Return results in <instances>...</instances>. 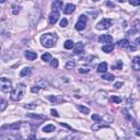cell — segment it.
Instances as JSON below:
<instances>
[{"label":"cell","mask_w":140,"mask_h":140,"mask_svg":"<svg viewBox=\"0 0 140 140\" xmlns=\"http://www.w3.org/2000/svg\"><path fill=\"white\" fill-rule=\"evenodd\" d=\"M41 42H42V45L46 48L54 47L57 42V35L53 34V33H46L44 35H42Z\"/></svg>","instance_id":"cell-1"},{"label":"cell","mask_w":140,"mask_h":140,"mask_svg":"<svg viewBox=\"0 0 140 140\" xmlns=\"http://www.w3.org/2000/svg\"><path fill=\"white\" fill-rule=\"evenodd\" d=\"M24 93H25V86L24 84H18V86L11 91V100L12 101H21L22 97L24 96Z\"/></svg>","instance_id":"cell-2"},{"label":"cell","mask_w":140,"mask_h":140,"mask_svg":"<svg viewBox=\"0 0 140 140\" xmlns=\"http://www.w3.org/2000/svg\"><path fill=\"white\" fill-rule=\"evenodd\" d=\"M12 90V82L8 78H0V91L8 93Z\"/></svg>","instance_id":"cell-3"},{"label":"cell","mask_w":140,"mask_h":140,"mask_svg":"<svg viewBox=\"0 0 140 140\" xmlns=\"http://www.w3.org/2000/svg\"><path fill=\"white\" fill-rule=\"evenodd\" d=\"M87 21H88V18L84 14L79 16V21L76 24V30L77 31H83V30L86 29V26H87Z\"/></svg>","instance_id":"cell-4"},{"label":"cell","mask_w":140,"mask_h":140,"mask_svg":"<svg viewBox=\"0 0 140 140\" xmlns=\"http://www.w3.org/2000/svg\"><path fill=\"white\" fill-rule=\"evenodd\" d=\"M109 26H112V20H109V19H103L96 24L97 30H106Z\"/></svg>","instance_id":"cell-5"},{"label":"cell","mask_w":140,"mask_h":140,"mask_svg":"<svg viewBox=\"0 0 140 140\" xmlns=\"http://www.w3.org/2000/svg\"><path fill=\"white\" fill-rule=\"evenodd\" d=\"M22 125V121H19V123H14L11 125H4L1 127V129H7V130H16L19 129Z\"/></svg>","instance_id":"cell-6"},{"label":"cell","mask_w":140,"mask_h":140,"mask_svg":"<svg viewBox=\"0 0 140 140\" xmlns=\"http://www.w3.org/2000/svg\"><path fill=\"white\" fill-rule=\"evenodd\" d=\"M76 10V5L75 4H72V3H67L65 5V8H64V13L65 14H71V13H74Z\"/></svg>","instance_id":"cell-7"},{"label":"cell","mask_w":140,"mask_h":140,"mask_svg":"<svg viewBox=\"0 0 140 140\" xmlns=\"http://www.w3.org/2000/svg\"><path fill=\"white\" fill-rule=\"evenodd\" d=\"M58 19H59V12L53 10L51 12V14H49V22H51V24H55L58 21Z\"/></svg>","instance_id":"cell-8"},{"label":"cell","mask_w":140,"mask_h":140,"mask_svg":"<svg viewBox=\"0 0 140 140\" xmlns=\"http://www.w3.org/2000/svg\"><path fill=\"white\" fill-rule=\"evenodd\" d=\"M132 69L136 71L140 70V57L139 56H136L132 59Z\"/></svg>","instance_id":"cell-9"},{"label":"cell","mask_w":140,"mask_h":140,"mask_svg":"<svg viewBox=\"0 0 140 140\" xmlns=\"http://www.w3.org/2000/svg\"><path fill=\"white\" fill-rule=\"evenodd\" d=\"M63 0H55V1L53 2V4H52V8H53V10H55V11H59L60 9L63 8Z\"/></svg>","instance_id":"cell-10"},{"label":"cell","mask_w":140,"mask_h":140,"mask_svg":"<svg viewBox=\"0 0 140 140\" xmlns=\"http://www.w3.org/2000/svg\"><path fill=\"white\" fill-rule=\"evenodd\" d=\"M24 56H25L26 59H29V60H35L37 58V54L34 53V52H31V51H26L24 53Z\"/></svg>","instance_id":"cell-11"},{"label":"cell","mask_w":140,"mask_h":140,"mask_svg":"<svg viewBox=\"0 0 140 140\" xmlns=\"http://www.w3.org/2000/svg\"><path fill=\"white\" fill-rule=\"evenodd\" d=\"M117 46L119 48H127V47L130 46V43H129L128 40H120L117 43Z\"/></svg>","instance_id":"cell-12"},{"label":"cell","mask_w":140,"mask_h":140,"mask_svg":"<svg viewBox=\"0 0 140 140\" xmlns=\"http://www.w3.org/2000/svg\"><path fill=\"white\" fill-rule=\"evenodd\" d=\"M113 41V37L111 35H101L99 37V42H104V43H111Z\"/></svg>","instance_id":"cell-13"},{"label":"cell","mask_w":140,"mask_h":140,"mask_svg":"<svg viewBox=\"0 0 140 140\" xmlns=\"http://www.w3.org/2000/svg\"><path fill=\"white\" fill-rule=\"evenodd\" d=\"M83 48H84V45L83 43H78L75 47V54H82L83 53Z\"/></svg>","instance_id":"cell-14"},{"label":"cell","mask_w":140,"mask_h":140,"mask_svg":"<svg viewBox=\"0 0 140 140\" xmlns=\"http://www.w3.org/2000/svg\"><path fill=\"white\" fill-rule=\"evenodd\" d=\"M107 70V64L106 63H101L99 65V67H97V71L99 72H102V74H104V72H106Z\"/></svg>","instance_id":"cell-15"},{"label":"cell","mask_w":140,"mask_h":140,"mask_svg":"<svg viewBox=\"0 0 140 140\" xmlns=\"http://www.w3.org/2000/svg\"><path fill=\"white\" fill-rule=\"evenodd\" d=\"M114 49V45L113 44H106V45H104L102 47V51L104 52V53H111L112 51Z\"/></svg>","instance_id":"cell-16"},{"label":"cell","mask_w":140,"mask_h":140,"mask_svg":"<svg viewBox=\"0 0 140 140\" xmlns=\"http://www.w3.org/2000/svg\"><path fill=\"white\" fill-rule=\"evenodd\" d=\"M32 72V68H30V67H26V68H24L23 70H21V72H20V76L21 77H26V76H29L30 74Z\"/></svg>","instance_id":"cell-17"},{"label":"cell","mask_w":140,"mask_h":140,"mask_svg":"<svg viewBox=\"0 0 140 140\" xmlns=\"http://www.w3.org/2000/svg\"><path fill=\"white\" fill-rule=\"evenodd\" d=\"M65 48L66 49H68V51H70V49H72V48L75 47V43L72 41H70V40H68V41H66L65 42Z\"/></svg>","instance_id":"cell-18"},{"label":"cell","mask_w":140,"mask_h":140,"mask_svg":"<svg viewBox=\"0 0 140 140\" xmlns=\"http://www.w3.org/2000/svg\"><path fill=\"white\" fill-rule=\"evenodd\" d=\"M42 60H43L44 63H48L52 60V55L49 53H44L42 55Z\"/></svg>","instance_id":"cell-19"},{"label":"cell","mask_w":140,"mask_h":140,"mask_svg":"<svg viewBox=\"0 0 140 140\" xmlns=\"http://www.w3.org/2000/svg\"><path fill=\"white\" fill-rule=\"evenodd\" d=\"M105 127H108V126L104 125V124H95V125H93L92 127H91V129H92L93 131H97V130H100L101 128H105Z\"/></svg>","instance_id":"cell-20"},{"label":"cell","mask_w":140,"mask_h":140,"mask_svg":"<svg viewBox=\"0 0 140 140\" xmlns=\"http://www.w3.org/2000/svg\"><path fill=\"white\" fill-rule=\"evenodd\" d=\"M102 79H104V80H107V81H113L114 80V76L112 74H107V72H104V74L102 75Z\"/></svg>","instance_id":"cell-21"},{"label":"cell","mask_w":140,"mask_h":140,"mask_svg":"<svg viewBox=\"0 0 140 140\" xmlns=\"http://www.w3.org/2000/svg\"><path fill=\"white\" fill-rule=\"evenodd\" d=\"M77 107H78V109H79V111H80L82 114H89V113H90V108L87 107V106H84V105H78Z\"/></svg>","instance_id":"cell-22"},{"label":"cell","mask_w":140,"mask_h":140,"mask_svg":"<svg viewBox=\"0 0 140 140\" xmlns=\"http://www.w3.org/2000/svg\"><path fill=\"white\" fill-rule=\"evenodd\" d=\"M27 117L30 118H34V119H40V120H45V116H41V115H36V114H27Z\"/></svg>","instance_id":"cell-23"},{"label":"cell","mask_w":140,"mask_h":140,"mask_svg":"<svg viewBox=\"0 0 140 140\" xmlns=\"http://www.w3.org/2000/svg\"><path fill=\"white\" fill-rule=\"evenodd\" d=\"M55 130V126L54 125H47L43 128V131L44 132H52Z\"/></svg>","instance_id":"cell-24"},{"label":"cell","mask_w":140,"mask_h":140,"mask_svg":"<svg viewBox=\"0 0 140 140\" xmlns=\"http://www.w3.org/2000/svg\"><path fill=\"white\" fill-rule=\"evenodd\" d=\"M21 7H20V5H12V12H13V14H18V13H20V11H21Z\"/></svg>","instance_id":"cell-25"},{"label":"cell","mask_w":140,"mask_h":140,"mask_svg":"<svg viewBox=\"0 0 140 140\" xmlns=\"http://www.w3.org/2000/svg\"><path fill=\"white\" fill-rule=\"evenodd\" d=\"M7 105H8V102L5 100L0 101V111H4V109L7 108Z\"/></svg>","instance_id":"cell-26"},{"label":"cell","mask_w":140,"mask_h":140,"mask_svg":"<svg viewBox=\"0 0 140 140\" xmlns=\"http://www.w3.org/2000/svg\"><path fill=\"white\" fill-rule=\"evenodd\" d=\"M121 68H123V63L119 61V60L117 61L116 65H113V66H112V69H113V70H115V69H121Z\"/></svg>","instance_id":"cell-27"},{"label":"cell","mask_w":140,"mask_h":140,"mask_svg":"<svg viewBox=\"0 0 140 140\" xmlns=\"http://www.w3.org/2000/svg\"><path fill=\"white\" fill-rule=\"evenodd\" d=\"M92 119L94 121H97V123H101V121H102V117L100 116V115H97V114L92 115Z\"/></svg>","instance_id":"cell-28"},{"label":"cell","mask_w":140,"mask_h":140,"mask_svg":"<svg viewBox=\"0 0 140 140\" xmlns=\"http://www.w3.org/2000/svg\"><path fill=\"white\" fill-rule=\"evenodd\" d=\"M75 66H76L75 61H68L66 64V68L67 69H72V68H75Z\"/></svg>","instance_id":"cell-29"},{"label":"cell","mask_w":140,"mask_h":140,"mask_svg":"<svg viewBox=\"0 0 140 140\" xmlns=\"http://www.w3.org/2000/svg\"><path fill=\"white\" fill-rule=\"evenodd\" d=\"M78 71L80 72V74H88V72L90 71V69L87 68V67H81V68H79Z\"/></svg>","instance_id":"cell-30"},{"label":"cell","mask_w":140,"mask_h":140,"mask_svg":"<svg viewBox=\"0 0 140 140\" xmlns=\"http://www.w3.org/2000/svg\"><path fill=\"white\" fill-rule=\"evenodd\" d=\"M67 24H68V20L67 19H61V21H60V27H66Z\"/></svg>","instance_id":"cell-31"},{"label":"cell","mask_w":140,"mask_h":140,"mask_svg":"<svg viewBox=\"0 0 140 140\" xmlns=\"http://www.w3.org/2000/svg\"><path fill=\"white\" fill-rule=\"evenodd\" d=\"M51 65H52V67H54V68H57L58 67V60L54 58L53 60H51Z\"/></svg>","instance_id":"cell-32"},{"label":"cell","mask_w":140,"mask_h":140,"mask_svg":"<svg viewBox=\"0 0 140 140\" xmlns=\"http://www.w3.org/2000/svg\"><path fill=\"white\" fill-rule=\"evenodd\" d=\"M129 2L131 5H135V7H138L140 4V0H129Z\"/></svg>","instance_id":"cell-33"},{"label":"cell","mask_w":140,"mask_h":140,"mask_svg":"<svg viewBox=\"0 0 140 140\" xmlns=\"http://www.w3.org/2000/svg\"><path fill=\"white\" fill-rule=\"evenodd\" d=\"M38 90H40V87H38V86H34V87L31 88V92H33V93H37V92H38Z\"/></svg>","instance_id":"cell-34"},{"label":"cell","mask_w":140,"mask_h":140,"mask_svg":"<svg viewBox=\"0 0 140 140\" xmlns=\"http://www.w3.org/2000/svg\"><path fill=\"white\" fill-rule=\"evenodd\" d=\"M112 101L115 102V103H120L121 102V99L118 96H112Z\"/></svg>","instance_id":"cell-35"},{"label":"cell","mask_w":140,"mask_h":140,"mask_svg":"<svg viewBox=\"0 0 140 140\" xmlns=\"http://www.w3.org/2000/svg\"><path fill=\"white\" fill-rule=\"evenodd\" d=\"M51 113H52L53 116H55V117H59V114H58V112L56 111V109H52Z\"/></svg>","instance_id":"cell-36"},{"label":"cell","mask_w":140,"mask_h":140,"mask_svg":"<svg viewBox=\"0 0 140 140\" xmlns=\"http://www.w3.org/2000/svg\"><path fill=\"white\" fill-rule=\"evenodd\" d=\"M123 113H124V115H125V117L127 118V119H131V117L129 116V115H128V112H127V109H123Z\"/></svg>","instance_id":"cell-37"},{"label":"cell","mask_w":140,"mask_h":140,"mask_svg":"<svg viewBox=\"0 0 140 140\" xmlns=\"http://www.w3.org/2000/svg\"><path fill=\"white\" fill-rule=\"evenodd\" d=\"M121 87H123V82H117V83H115V86H114V88H116V89H119Z\"/></svg>","instance_id":"cell-38"},{"label":"cell","mask_w":140,"mask_h":140,"mask_svg":"<svg viewBox=\"0 0 140 140\" xmlns=\"http://www.w3.org/2000/svg\"><path fill=\"white\" fill-rule=\"evenodd\" d=\"M60 125H61V126H65V127H67V128H68V129H72L69 125H67V124H65V123H60Z\"/></svg>","instance_id":"cell-39"},{"label":"cell","mask_w":140,"mask_h":140,"mask_svg":"<svg viewBox=\"0 0 140 140\" xmlns=\"http://www.w3.org/2000/svg\"><path fill=\"white\" fill-rule=\"evenodd\" d=\"M48 99H49L52 102H54V101H56V97H55V96H49V97H48Z\"/></svg>","instance_id":"cell-40"},{"label":"cell","mask_w":140,"mask_h":140,"mask_svg":"<svg viewBox=\"0 0 140 140\" xmlns=\"http://www.w3.org/2000/svg\"><path fill=\"white\" fill-rule=\"evenodd\" d=\"M106 4H107V5H109V7H113V8L115 7V5H114L112 2H109V1H108V2H106Z\"/></svg>","instance_id":"cell-41"},{"label":"cell","mask_w":140,"mask_h":140,"mask_svg":"<svg viewBox=\"0 0 140 140\" xmlns=\"http://www.w3.org/2000/svg\"><path fill=\"white\" fill-rule=\"evenodd\" d=\"M4 1H5V0H0V3H3Z\"/></svg>","instance_id":"cell-42"},{"label":"cell","mask_w":140,"mask_h":140,"mask_svg":"<svg viewBox=\"0 0 140 140\" xmlns=\"http://www.w3.org/2000/svg\"><path fill=\"white\" fill-rule=\"evenodd\" d=\"M119 2H125V0H118Z\"/></svg>","instance_id":"cell-43"},{"label":"cell","mask_w":140,"mask_h":140,"mask_svg":"<svg viewBox=\"0 0 140 140\" xmlns=\"http://www.w3.org/2000/svg\"><path fill=\"white\" fill-rule=\"evenodd\" d=\"M92 1H94V2H96V1H100V0H92Z\"/></svg>","instance_id":"cell-44"}]
</instances>
